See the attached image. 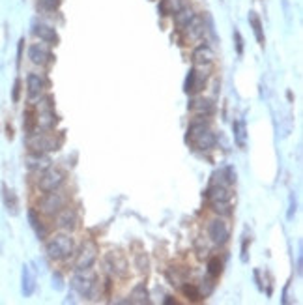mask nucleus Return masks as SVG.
I'll use <instances>...</instances> for the list:
<instances>
[{"label": "nucleus", "mask_w": 303, "mask_h": 305, "mask_svg": "<svg viewBox=\"0 0 303 305\" xmlns=\"http://www.w3.org/2000/svg\"><path fill=\"white\" fill-rule=\"evenodd\" d=\"M19 96H21V81L17 79V81L13 82V94H12V99L15 103L19 101Z\"/></svg>", "instance_id": "obj_36"}, {"label": "nucleus", "mask_w": 303, "mask_h": 305, "mask_svg": "<svg viewBox=\"0 0 303 305\" xmlns=\"http://www.w3.org/2000/svg\"><path fill=\"white\" fill-rule=\"evenodd\" d=\"M180 8H183V0H161L157 4V12L159 15L167 17V15H174Z\"/></svg>", "instance_id": "obj_22"}, {"label": "nucleus", "mask_w": 303, "mask_h": 305, "mask_svg": "<svg viewBox=\"0 0 303 305\" xmlns=\"http://www.w3.org/2000/svg\"><path fill=\"white\" fill-rule=\"evenodd\" d=\"M79 223V215L75 212L73 208H62L60 212L57 213V225L58 229H64V231H73L75 227Z\"/></svg>", "instance_id": "obj_14"}, {"label": "nucleus", "mask_w": 303, "mask_h": 305, "mask_svg": "<svg viewBox=\"0 0 303 305\" xmlns=\"http://www.w3.org/2000/svg\"><path fill=\"white\" fill-rule=\"evenodd\" d=\"M71 287L88 299H94L97 296V277L94 273H90L88 270H80L79 273H75L73 279H71Z\"/></svg>", "instance_id": "obj_2"}, {"label": "nucleus", "mask_w": 303, "mask_h": 305, "mask_svg": "<svg viewBox=\"0 0 303 305\" xmlns=\"http://www.w3.org/2000/svg\"><path fill=\"white\" fill-rule=\"evenodd\" d=\"M57 122H58V116L54 115V110L52 109L40 110V115L36 116V126H40L43 131H51V129H54Z\"/></svg>", "instance_id": "obj_17"}, {"label": "nucleus", "mask_w": 303, "mask_h": 305, "mask_svg": "<svg viewBox=\"0 0 303 305\" xmlns=\"http://www.w3.org/2000/svg\"><path fill=\"white\" fill-rule=\"evenodd\" d=\"M234 38H236V51H238V54H243V40H241L240 30H234Z\"/></svg>", "instance_id": "obj_34"}, {"label": "nucleus", "mask_w": 303, "mask_h": 305, "mask_svg": "<svg viewBox=\"0 0 303 305\" xmlns=\"http://www.w3.org/2000/svg\"><path fill=\"white\" fill-rule=\"evenodd\" d=\"M49 87V81H47L43 75L40 73H29L26 77V88H29V96L30 99H38L43 96V92Z\"/></svg>", "instance_id": "obj_12"}, {"label": "nucleus", "mask_w": 303, "mask_h": 305, "mask_svg": "<svg viewBox=\"0 0 303 305\" xmlns=\"http://www.w3.org/2000/svg\"><path fill=\"white\" fill-rule=\"evenodd\" d=\"M2 201H4V206H6V210L12 213V215L17 213V208H19L17 197H15V193H13L12 189H8L6 185H2Z\"/></svg>", "instance_id": "obj_24"}, {"label": "nucleus", "mask_w": 303, "mask_h": 305, "mask_svg": "<svg viewBox=\"0 0 303 305\" xmlns=\"http://www.w3.org/2000/svg\"><path fill=\"white\" fill-rule=\"evenodd\" d=\"M187 143L197 150H212L217 143V137L215 133L212 131L210 127V122L204 120V118H199V120H193L187 127Z\"/></svg>", "instance_id": "obj_1"}, {"label": "nucleus", "mask_w": 303, "mask_h": 305, "mask_svg": "<svg viewBox=\"0 0 303 305\" xmlns=\"http://www.w3.org/2000/svg\"><path fill=\"white\" fill-rule=\"evenodd\" d=\"M36 290V273L29 264L23 266V294L29 298Z\"/></svg>", "instance_id": "obj_20"}, {"label": "nucleus", "mask_w": 303, "mask_h": 305, "mask_svg": "<svg viewBox=\"0 0 303 305\" xmlns=\"http://www.w3.org/2000/svg\"><path fill=\"white\" fill-rule=\"evenodd\" d=\"M208 236L215 245H225L230 238V227L225 219H213L208 225Z\"/></svg>", "instance_id": "obj_10"}, {"label": "nucleus", "mask_w": 303, "mask_h": 305, "mask_svg": "<svg viewBox=\"0 0 303 305\" xmlns=\"http://www.w3.org/2000/svg\"><path fill=\"white\" fill-rule=\"evenodd\" d=\"M204 82H206V77H202V75H200L195 68L189 69L187 79H185V92H187V94H197Z\"/></svg>", "instance_id": "obj_19"}, {"label": "nucleus", "mask_w": 303, "mask_h": 305, "mask_svg": "<svg viewBox=\"0 0 303 305\" xmlns=\"http://www.w3.org/2000/svg\"><path fill=\"white\" fill-rule=\"evenodd\" d=\"M73 238H69L68 234H58L47 243V255L52 260H64L73 253Z\"/></svg>", "instance_id": "obj_3"}, {"label": "nucleus", "mask_w": 303, "mask_h": 305, "mask_svg": "<svg viewBox=\"0 0 303 305\" xmlns=\"http://www.w3.org/2000/svg\"><path fill=\"white\" fill-rule=\"evenodd\" d=\"M26 144H29L30 152H36V154L54 152L60 148V141L54 138V135H47V133H30Z\"/></svg>", "instance_id": "obj_5"}, {"label": "nucleus", "mask_w": 303, "mask_h": 305, "mask_svg": "<svg viewBox=\"0 0 303 305\" xmlns=\"http://www.w3.org/2000/svg\"><path fill=\"white\" fill-rule=\"evenodd\" d=\"M66 182V173L60 171V169H47L43 171L38 180V189L43 191V193H49V191H57L62 187V184Z\"/></svg>", "instance_id": "obj_6"}, {"label": "nucleus", "mask_w": 303, "mask_h": 305, "mask_svg": "<svg viewBox=\"0 0 303 305\" xmlns=\"http://www.w3.org/2000/svg\"><path fill=\"white\" fill-rule=\"evenodd\" d=\"M189 109L193 110L195 115L199 116H210L215 113V105H213L212 99H206V98H199V99H193L191 103H189Z\"/></svg>", "instance_id": "obj_16"}, {"label": "nucleus", "mask_w": 303, "mask_h": 305, "mask_svg": "<svg viewBox=\"0 0 303 305\" xmlns=\"http://www.w3.org/2000/svg\"><path fill=\"white\" fill-rule=\"evenodd\" d=\"M223 271V262L219 260V257H212L210 262H208V273L212 277H219Z\"/></svg>", "instance_id": "obj_29"}, {"label": "nucleus", "mask_w": 303, "mask_h": 305, "mask_svg": "<svg viewBox=\"0 0 303 305\" xmlns=\"http://www.w3.org/2000/svg\"><path fill=\"white\" fill-rule=\"evenodd\" d=\"M213 212H217L219 215H230L232 213V206L230 202H212Z\"/></svg>", "instance_id": "obj_32"}, {"label": "nucleus", "mask_w": 303, "mask_h": 305, "mask_svg": "<svg viewBox=\"0 0 303 305\" xmlns=\"http://www.w3.org/2000/svg\"><path fill=\"white\" fill-rule=\"evenodd\" d=\"M97 259V245L94 242H85L80 245L79 253H77V259H75V270L80 271V270H90L94 262Z\"/></svg>", "instance_id": "obj_8"}, {"label": "nucleus", "mask_w": 303, "mask_h": 305, "mask_svg": "<svg viewBox=\"0 0 303 305\" xmlns=\"http://www.w3.org/2000/svg\"><path fill=\"white\" fill-rule=\"evenodd\" d=\"M167 275H169L172 285H176V287H182V283H185V275L178 273V268H171V270L167 271Z\"/></svg>", "instance_id": "obj_31"}, {"label": "nucleus", "mask_w": 303, "mask_h": 305, "mask_svg": "<svg viewBox=\"0 0 303 305\" xmlns=\"http://www.w3.org/2000/svg\"><path fill=\"white\" fill-rule=\"evenodd\" d=\"M29 221H30V227L34 229L36 236L40 238V240H45V238H47V229H45V225L40 221V217L36 215L34 210H30V212H29Z\"/></svg>", "instance_id": "obj_26"}, {"label": "nucleus", "mask_w": 303, "mask_h": 305, "mask_svg": "<svg viewBox=\"0 0 303 305\" xmlns=\"http://www.w3.org/2000/svg\"><path fill=\"white\" fill-rule=\"evenodd\" d=\"M131 303H150L148 299V288L144 283H139L137 287L131 290V299H129Z\"/></svg>", "instance_id": "obj_25"}, {"label": "nucleus", "mask_w": 303, "mask_h": 305, "mask_svg": "<svg viewBox=\"0 0 303 305\" xmlns=\"http://www.w3.org/2000/svg\"><path fill=\"white\" fill-rule=\"evenodd\" d=\"M66 206H68V195L60 193L58 189L45 193V197L38 202V210H40L41 213H45V215H51V217H54V215Z\"/></svg>", "instance_id": "obj_4"}, {"label": "nucleus", "mask_w": 303, "mask_h": 305, "mask_svg": "<svg viewBox=\"0 0 303 305\" xmlns=\"http://www.w3.org/2000/svg\"><path fill=\"white\" fill-rule=\"evenodd\" d=\"M206 199L210 201V204H212V202H230L232 193H230V187L227 184L213 182L206 189Z\"/></svg>", "instance_id": "obj_13"}, {"label": "nucleus", "mask_w": 303, "mask_h": 305, "mask_svg": "<svg viewBox=\"0 0 303 305\" xmlns=\"http://www.w3.org/2000/svg\"><path fill=\"white\" fill-rule=\"evenodd\" d=\"M135 264H137V268H139V271H141V273H148L150 262H148V257H146L144 253H141V255H137V257H135Z\"/></svg>", "instance_id": "obj_33"}, {"label": "nucleus", "mask_w": 303, "mask_h": 305, "mask_svg": "<svg viewBox=\"0 0 303 305\" xmlns=\"http://www.w3.org/2000/svg\"><path fill=\"white\" fill-rule=\"evenodd\" d=\"M52 287L57 288V290H62L64 288V279H62V275H60V273H54V275H52Z\"/></svg>", "instance_id": "obj_35"}, {"label": "nucleus", "mask_w": 303, "mask_h": 305, "mask_svg": "<svg viewBox=\"0 0 303 305\" xmlns=\"http://www.w3.org/2000/svg\"><path fill=\"white\" fill-rule=\"evenodd\" d=\"M26 165H29L30 171H47V169L51 167V159L43 154H36V152H30V156L26 157Z\"/></svg>", "instance_id": "obj_18"}, {"label": "nucleus", "mask_w": 303, "mask_h": 305, "mask_svg": "<svg viewBox=\"0 0 303 305\" xmlns=\"http://www.w3.org/2000/svg\"><path fill=\"white\" fill-rule=\"evenodd\" d=\"M232 129H234V138H236V144L240 146V148H245V122L243 120H236L232 124Z\"/></svg>", "instance_id": "obj_27"}, {"label": "nucleus", "mask_w": 303, "mask_h": 305, "mask_svg": "<svg viewBox=\"0 0 303 305\" xmlns=\"http://www.w3.org/2000/svg\"><path fill=\"white\" fill-rule=\"evenodd\" d=\"M193 68L200 69V71H206V75H210L213 62H215V52L208 43H202L193 51Z\"/></svg>", "instance_id": "obj_7"}, {"label": "nucleus", "mask_w": 303, "mask_h": 305, "mask_svg": "<svg viewBox=\"0 0 303 305\" xmlns=\"http://www.w3.org/2000/svg\"><path fill=\"white\" fill-rule=\"evenodd\" d=\"M29 58L30 62L36 64V66H47V64H51L54 60V54L45 43H34L29 49Z\"/></svg>", "instance_id": "obj_11"}, {"label": "nucleus", "mask_w": 303, "mask_h": 305, "mask_svg": "<svg viewBox=\"0 0 303 305\" xmlns=\"http://www.w3.org/2000/svg\"><path fill=\"white\" fill-rule=\"evenodd\" d=\"M182 292L191 301H200L202 299V294H200L199 287H195V285H182Z\"/></svg>", "instance_id": "obj_28"}, {"label": "nucleus", "mask_w": 303, "mask_h": 305, "mask_svg": "<svg viewBox=\"0 0 303 305\" xmlns=\"http://www.w3.org/2000/svg\"><path fill=\"white\" fill-rule=\"evenodd\" d=\"M62 4V0H38V6L45 12H57Z\"/></svg>", "instance_id": "obj_30"}, {"label": "nucleus", "mask_w": 303, "mask_h": 305, "mask_svg": "<svg viewBox=\"0 0 303 305\" xmlns=\"http://www.w3.org/2000/svg\"><path fill=\"white\" fill-rule=\"evenodd\" d=\"M249 24H251L253 32H255V38H257L258 45L264 47V41H266V38H264L262 21H260V17L257 15V12H249Z\"/></svg>", "instance_id": "obj_23"}, {"label": "nucleus", "mask_w": 303, "mask_h": 305, "mask_svg": "<svg viewBox=\"0 0 303 305\" xmlns=\"http://www.w3.org/2000/svg\"><path fill=\"white\" fill-rule=\"evenodd\" d=\"M172 17H174V24H176L178 29L183 30V29H185V26H187V24L195 19V12L191 10V8H185V6H183V8H180V10H178V12L174 13Z\"/></svg>", "instance_id": "obj_21"}, {"label": "nucleus", "mask_w": 303, "mask_h": 305, "mask_svg": "<svg viewBox=\"0 0 303 305\" xmlns=\"http://www.w3.org/2000/svg\"><path fill=\"white\" fill-rule=\"evenodd\" d=\"M105 268L115 277H120V279H126L127 273H129V264H127V260L118 251L107 253V257H105Z\"/></svg>", "instance_id": "obj_9"}, {"label": "nucleus", "mask_w": 303, "mask_h": 305, "mask_svg": "<svg viewBox=\"0 0 303 305\" xmlns=\"http://www.w3.org/2000/svg\"><path fill=\"white\" fill-rule=\"evenodd\" d=\"M32 34H34L36 38H40L43 43H49V45H57L58 43L57 30L52 29V26H49V24H45V23H34L32 24Z\"/></svg>", "instance_id": "obj_15"}]
</instances>
